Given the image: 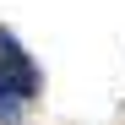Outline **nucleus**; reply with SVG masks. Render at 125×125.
I'll return each instance as SVG.
<instances>
[{
	"label": "nucleus",
	"instance_id": "f257e3e1",
	"mask_svg": "<svg viewBox=\"0 0 125 125\" xmlns=\"http://www.w3.org/2000/svg\"><path fill=\"white\" fill-rule=\"evenodd\" d=\"M0 76H6L22 98H38V93H44V71L33 65V54L16 44L11 27H0Z\"/></svg>",
	"mask_w": 125,
	"mask_h": 125
},
{
	"label": "nucleus",
	"instance_id": "f03ea898",
	"mask_svg": "<svg viewBox=\"0 0 125 125\" xmlns=\"http://www.w3.org/2000/svg\"><path fill=\"white\" fill-rule=\"evenodd\" d=\"M22 103H27V98L0 76V125H22Z\"/></svg>",
	"mask_w": 125,
	"mask_h": 125
}]
</instances>
